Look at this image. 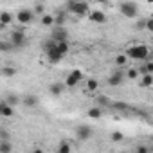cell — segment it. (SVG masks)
Returning a JSON list of instances; mask_svg holds the SVG:
<instances>
[{"mask_svg": "<svg viewBox=\"0 0 153 153\" xmlns=\"http://www.w3.org/2000/svg\"><path fill=\"white\" fill-rule=\"evenodd\" d=\"M67 9L78 18H85L90 13V6L85 0H67Z\"/></svg>", "mask_w": 153, "mask_h": 153, "instance_id": "obj_1", "label": "cell"}, {"mask_svg": "<svg viewBox=\"0 0 153 153\" xmlns=\"http://www.w3.org/2000/svg\"><path fill=\"white\" fill-rule=\"evenodd\" d=\"M149 52H151V51H149L144 43H140V45H131V47L126 51L128 58L137 59V61H146V59H148V56H149Z\"/></svg>", "mask_w": 153, "mask_h": 153, "instance_id": "obj_2", "label": "cell"}, {"mask_svg": "<svg viewBox=\"0 0 153 153\" xmlns=\"http://www.w3.org/2000/svg\"><path fill=\"white\" fill-rule=\"evenodd\" d=\"M119 11H121L123 16L133 20V18L139 15V6H137L135 2H131V0H124V2L119 4Z\"/></svg>", "mask_w": 153, "mask_h": 153, "instance_id": "obj_3", "label": "cell"}, {"mask_svg": "<svg viewBox=\"0 0 153 153\" xmlns=\"http://www.w3.org/2000/svg\"><path fill=\"white\" fill-rule=\"evenodd\" d=\"M33 20H34V11H33V9L22 7V9L16 13V22L22 24V25H31Z\"/></svg>", "mask_w": 153, "mask_h": 153, "instance_id": "obj_4", "label": "cell"}, {"mask_svg": "<svg viewBox=\"0 0 153 153\" xmlns=\"http://www.w3.org/2000/svg\"><path fill=\"white\" fill-rule=\"evenodd\" d=\"M92 137V128L88 124H79V126H76V139L85 142Z\"/></svg>", "mask_w": 153, "mask_h": 153, "instance_id": "obj_5", "label": "cell"}, {"mask_svg": "<svg viewBox=\"0 0 153 153\" xmlns=\"http://www.w3.org/2000/svg\"><path fill=\"white\" fill-rule=\"evenodd\" d=\"M124 78H126V76H124L121 70H114V72L108 76L106 85H108V87H119V85H123V83H124Z\"/></svg>", "mask_w": 153, "mask_h": 153, "instance_id": "obj_6", "label": "cell"}, {"mask_svg": "<svg viewBox=\"0 0 153 153\" xmlns=\"http://www.w3.org/2000/svg\"><path fill=\"white\" fill-rule=\"evenodd\" d=\"M87 18H88V22H92V24H96V25H103V24H106V15H105L101 9H94V11H90Z\"/></svg>", "mask_w": 153, "mask_h": 153, "instance_id": "obj_7", "label": "cell"}, {"mask_svg": "<svg viewBox=\"0 0 153 153\" xmlns=\"http://www.w3.org/2000/svg\"><path fill=\"white\" fill-rule=\"evenodd\" d=\"M9 40H11V43L15 45V49H20V47H24V45L27 43V38H25V33H24V31H13Z\"/></svg>", "mask_w": 153, "mask_h": 153, "instance_id": "obj_8", "label": "cell"}, {"mask_svg": "<svg viewBox=\"0 0 153 153\" xmlns=\"http://www.w3.org/2000/svg\"><path fill=\"white\" fill-rule=\"evenodd\" d=\"M51 38H54L56 42H67V40H68V33H67V29H65L63 25H56V27L52 29Z\"/></svg>", "mask_w": 153, "mask_h": 153, "instance_id": "obj_9", "label": "cell"}, {"mask_svg": "<svg viewBox=\"0 0 153 153\" xmlns=\"http://www.w3.org/2000/svg\"><path fill=\"white\" fill-rule=\"evenodd\" d=\"M65 88H67V85H65V83H61V81H54V83H51V85H49V94H51V96H54V97H59V96H63Z\"/></svg>", "mask_w": 153, "mask_h": 153, "instance_id": "obj_10", "label": "cell"}, {"mask_svg": "<svg viewBox=\"0 0 153 153\" xmlns=\"http://www.w3.org/2000/svg\"><path fill=\"white\" fill-rule=\"evenodd\" d=\"M45 56H47V61L52 63V65H56V63H59V61L63 59V54L58 51V45H56L54 49H51L49 52H45Z\"/></svg>", "mask_w": 153, "mask_h": 153, "instance_id": "obj_11", "label": "cell"}, {"mask_svg": "<svg viewBox=\"0 0 153 153\" xmlns=\"http://www.w3.org/2000/svg\"><path fill=\"white\" fill-rule=\"evenodd\" d=\"M0 115H4V117H13L15 115V106L9 105L6 99L0 103Z\"/></svg>", "mask_w": 153, "mask_h": 153, "instance_id": "obj_12", "label": "cell"}, {"mask_svg": "<svg viewBox=\"0 0 153 153\" xmlns=\"http://www.w3.org/2000/svg\"><path fill=\"white\" fill-rule=\"evenodd\" d=\"M22 105L27 106V108H36L38 106V97L34 94H27V96L22 97Z\"/></svg>", "mask_w": 153, "mask_h": 153, "instance_id": "obj_13", "label": "cell"}, {"mask_svg": "<svg viewBox=\"0 0 153 153\" xmlns=\"http://www.w3.org/2000/svg\"><path fill=\"white\" fill-rule=\"evenodd\" d=\"M103 110H105V108L97 105V106H92V108H88V110H87V115H88L90 119L97 121V119H101V117H103V114H105Z\"/></svg>", "mask_w": 153, "mask_h": 153, "instance_id": "obj_14", "label": "cell"}, {"mask_svg": "<svg viewBox=\"0 0 153 153\" xmlns=\"http://www.w3.org/2000/svg\"><path fill=\"white\" fill-rule=\"evenodd\" d=\"M11 22H13V15L7 11H2V15H0V29H6Z\"/></svg>", "mask_w": 153, "mask_h": 153, "instance_id": "obj_15", "label": "cell"}, {"mask_svg": "<svg viewBox=\"0 0 153 153\" xmlns=\"http://www.w3.org/2000/svg\"><path fill=\"white\" fill-rule=\"evenodd\" d=\"M139 87H140V88H148V87H153V74H144V76H140Z\"/></svg>", "mask_w": 153, "mask_h": 153, "instance_id": "obj_16", "label": "cell"}, {"mask_svg": "<svg viewBox=\"0 0 153 153\" xmlns=\"http://www.w3.org/2000/svg\"><path fill=\"white\" fill-rule=\"evenodd\" d=\"M139 72H140V76H144V74H153V59H151V61H144V65L139 67Z\"/></svg>", "mask_w": 153, "mask_h": 153, "instance_id": "obj_17", "label": "cell"}, {"mask_svg": "<svg viewBox=\"0 0 153 153\" xmlns=\"http://www.w3.org/2000/svg\"><path fill=\"white\" fill-rule=\"evenodd\" d=\"M42 25H45V27L56 25V16H54V15H43V16H42Z\"/></svg>", "mask_w": 153, "mask_h": 153, "instance_id": "obj_18", "label": "cell"}, {"mask_svg": "<svg viewBox=\"0 0 153 153\" xmlns=\"http://www.w3.org/2000/svg\"><path fill=\"white\" fill-rule=\"evenodd\" d=\"M114 63H115V67H126V63H128V54H117L115 59H114Z\"/></svg>", "mask_w": 153, "mask_h": 153, "instance_id": "obj_19", "label": "cell"}, {"mask_svg": "<svg viewBox=\"0 0 153 153\" xmlns=\"http://www.w3.org/2000/svg\"><path fill=\"white\" fill-rule=\"evenodd\" d=\"M97 88H99V81L96 78H88L87 79V90L88 92H96Z\"/></svg>", "mask_w": 153, "mask_h": 153, "instance_id": "obj_20", "label": "cell"}, {"mask_svg": "<svg viewBox=\"0 0 153 153\" xmlns=\"http://www.w3.org/2000/svg\"><path fill=\"white\" fill-rule=\"evenodd\" d=\"M114 110H119V112H126V110H131L130 108V105L128 103H123V101H115V103H112L110 105Z\"/></svg>", "mask_w": 153, "mask_h": 153, "instance_id": "obj_21", "label": "cell"}, {"mask_svg": "<svg viewBox=\"0 0 153 153\" xmlns=\"http://www.w3.org/2000/svg\"><path fill=\"white\" fill-rule=\"evenodd\" d=\"M58 51L63 54V58L68 54V51H70V43H68V40L67 42H58Z\"/></svg>", "mask_w": 153, "mask_h": 153, "instance_id": "obj_22", "label": "cell"}, {"mask_svg": "<svg viewBox=\"0 0 153 153\" xmlns=\"http://www.w3.org/2000/svg\"><path fill=\"white\" fill-rule=\"evenodd\" d=\"M6 101H7L9 105H13V106L16 108V106H18V105L22 103V97H20V96H16V94H9V96L6 97Z\"/></svg>", "mask_w": 153, "mask_h": 153, "instance_id": "obj_23", "label": "cell"}, {"mask_svg": "<svg viewBox=\"0 0 153 153\" xmlns=\"http://www.w3.org/2000/svg\"><path fill=\"white\" fill-rule=\"evenodd\" d=\"M56 25H65V22H67V13L61 9V11H58L56 15Z\"/></svg>", "mask_w": 153, "mask_h": 153, "instance_id": "obj_24", "label": "cell"}, {"mask_svg": "<svg viewBox=\"0 0 153 153\" xmlns=\"http://www.w3.org/2000/svg\"><path fill=\"white\" fill-rule=\"evenodd\" d=\"M139 76H140V72H139V68H135V67H131V68H128V72H126V78L128 79H137L139 78Z\"/></svg>", "mask_w": 153, "mask_h": 153, "instance_id": "obj_25", "label": "cell"}, {"mask_svg": "<svg viewBox=\"0 0 153 153\" xmlns=\"http://www.w3.org/2000/svg\"><path fill=\"white\" fill-rule=\"evenodd\" d=\"M13 146L9 144V140H0V153H11Z\"/></svg>", "mask_w": 153, "mask_h": 153, "instance_id": "obj_26", "label": "cell"}, {"mask_svg": "<svg viewBox=\"0 0 153 153\" xmlns=\"http://www.w3.org/2000/svg\"><path fill=\"white\" fill-rule=\"evenodd\" d=\"M78 83H79V81L76 79L74 76L70 74V72H68V76H67V78H65V85H67L68 88H72V87H76V85H78Z\"/></svg>", "mask_w": 153, "mask_h": 153, "instance_id": "obj_27", "label": "cell"}, {"mask_svg": "<svg viewBox=\"0 0 153 153\" xmlns=\"http://www.w3.org/2000/svg\"><path fill=\"white\" fill-rule=\"evenodd\" d=\"M15 74H16V68L15 67H4L2 68V76H4V78H13Z\"/></svg>", "mask_w": 153, "mask_h": 153, "instance_id": "obj_28", "label": "cell"}, {"mask_svg": "<svg viewBox=\"0 0 153 153\" xmlns=\"http://www.w3.org/2000/svg\"><path fill=\"white\" fill-rule=\"evenodd\" d=\"M11 49H15V45L11 43V40H9V42H6V40L0 42V51H2V52H7V51H11Z\"/></svg>", "mask_w": 153, "mask_h": 153, "instance_id": "obj_29", "label": "cell"}, {"mask_svg": "<svg viewBox=\"0 0 153 153\" xmlns=\"http://www.w3.org/2000/svg\"><path fill=\"white\" fill-rule=\"evenodd\" d=\"M97 105L105 108V106H110V105H112V101H110L106 96H97Z\"/></svg>", "mask_w": 153, "mask_h": 153, "instance_id": "obj_30", "label": "cell"}, {"mask_svg": "<svg viewBox=\"0 0 153 153\" xmlns=\"http://www.w3.org/2000/svg\"><path fill=\"white\" fill-rule=\"evenodd\" d=\"M70 151H72V146L67 144V142H61L58 146V153H70Z\"/></svg>", "mask_w": 153, "mask_h": 153, "instance_id": "obj_31", "label": "cell"}, {"mask_svg": "<svg viewBox=\"0 0 153 153\" xmlns=\"http://www.w3.org/2000/svg\"><path fill=\"white\" fill-rule=\"evenodd\" d=\"M70 74H72V76H74V78L78 79V81H83V79H85V74H83V72H81L79 68H74V70H72Z\"/></svg>", "mask_w": 153, "mask_h": 153, "instance_id": "obj_32", "label": "cell"}, {"mask_svg": "<svg viewBox=\"0 0 153 153\" xmlns=\"http://www.w3.org/2000/svg\"><path fill=\"white\" fill-rule=\"evenodd\" d=\"M33 11H34V15H40V16H43V15H45V6H43V4H36Z\"/></svg>", "mask_w": 153, "mask_h": 153, "instance_id": "obj_33", "label": "cell"}, {"mask_svg": "<svg viewBox=\"0 0 153 153\" xmlns=\"http://www.w3.org/2000/svg\"><path fill=\"white\" fill-rule=\"evenodd\" d=\"M146 22H148V18H146V20H144V18H142V20H137L135 29H137V31H144V29H146Z\"/></svg>", "mask_w": 153, "mask_h": 153, "instance_id": "obj_34", "label": "cell"}, {"mask_svg": "<svg viewBox=\"0 0 153 153\" xmlns=\"http://www.w3.org/2000/svg\"><path fill=\"white\" fill-rule=\"evenodd\" d=\"M123 139H124V135H123L121 131H114V133H112V140H114V142H121Z\"/></svg>", "mask_w": 153, "mask_h": 153, "instance_id": "obj_35", "label": "cell"}, {"mask_svg": "<svg viewBox=\"0 0 153 153\" xmlns=\"http://www.w3.org/2000/svg\"><path fill=\"white\" fill-rule=\"evenodd\" d=\"M146 31L153 34V18H148V22H146Z\"/></svg>", "mask_w": 153, "mask_h": 153, "instance_id": "obj_36", "label": "cell"}, {"mask_svg": "<svg viewBox=\"0 0 153 153\" xmlns=\"http://www.w3.org/2000/svg\"><path fill=\"white\" fill-rule=\"evenodd\" d=\"M137 151H139V153H146V151H148V148H146V146H139V148H137Z\"/></svg>", "mask_w": 153, "mask_h": 153, "instance_id": "obj_37", "label": "cell"}, {"mask_svg": "<svg viewBox=\"0 0 153 153\" xmlns=\"http://www.w3.org/2000/svg\"><path fill=\"white\" fill-rule=\"evenodd\" d=\"M148 4H153V0H148Z\"/></svg>", "mask_w": 153, "mask_h": 153, "instance_id": "obj_38", "label": "cell"}]
</instances>
